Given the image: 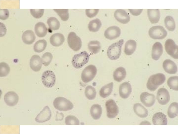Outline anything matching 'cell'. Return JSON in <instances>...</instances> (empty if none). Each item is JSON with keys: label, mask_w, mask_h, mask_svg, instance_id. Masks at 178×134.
Instances as JSON below:
<instances>
[{"label": "cell", "mask_w": 178, "mask_h": 134, "mask_svg": "<svg viewBox=\"0 0 178 134\" xmlns=\"http://www.w3.org/2000/svg\"><path fill=\"white\" fill-rule=\"evenodd\" d=\"M165 80V76L163 74L158 73L152 75L148 80L147 88L151 91H154L159 86L163 83Z\"/></svg>", "instance_id": "obj_1"}, {"label": "cell", "mask_w": 178, "mask_h": 134, "mask_svg": "<svg viewBox=\"0 0 178 134\" xmlns=\"http://www.w3.org/2000/svg\"><path fill=\"white\" fill-rule=\"evenodd\" d=\"M123 39L120 40L118 42L114 43L109 46L107 50V55L111 60L118 59L121 53V48L124 42Z\"/></svg>", "instance_id": "obj_2"}, {"label": "cell", "mask_w": 178, "mask_h": 134, "mask_svg": "<svg viewBox=\"0 0 178 134\" xmlns=\"http://www.w3.org/2000/svg\"><path fill=\"white\" fill-rule=\"evenodd\" d=\"M89 57L86 51H83L74 55L72 60V64L75 68H81L88 62Z\"/></svg>", "instance_id": "obj_3"}, {"label": "cell", "mask_w": 178, "mask_h": 134, "mask_svg": "<svg viewBox=\"0 0 178 134\" xmlns=\"http://www.w3.org/2000/svg\"><path fill=\"white\" fill-rule=\"evenodd\" d=\"M54 107L61 111H67L72 109L73 107L72 103L66 99L62 97L56 98L53 102Z\"/></svg>", "instance_id": "obj_4"}, {"label": "cell", "mask_w": 178, "mask_h": 134, "mask_svg": "<svg viewBox=\"0 0 178 134\" xmlns=\"http://www.w3.org/2000/svg\"><path fill=\"white\" fill-rule=\"evenodd\" d=\"M97 71L96 67L92 65L86 67L82 71L81 78L84 82L87 83L91 81L94 77Z\"/></svg>", "instance_id": "obj_5"}, {"label": "cell", "mask_w": 178, "mask_h": 134, "mask_svg": "<svg viewBox=\"0 0 178 134\" xmlns=\"http://www.w3.org/2000/svg\"><path fill=\"white\" fill-rule=\"evenodd\" d=\"M149 34L150 36L154 39H162L167 35V32L161 26H157L151 27L149 30Z\"/></svg>", "instance_id": "obj_6"}, {"label": "cell", "mask_w": 178, "mask_h": 134, "mask_svg": "<svg viewBox=\"0 0 178 134\" xmlns=\"http://www.w3.org/2000/svg\"><path fill=\"white\" fill-rule=\"evenodd\" d=\"M67 42L69 47L74 51L79 50L82 46L80 38L74 32H71L68 34Z\"/></svg>", "instance_id": "obj_7"}, {"label": "cell", "mask_w": 178, "mask_h": 134, "mask_svg": "<svg viewBox=\"0 0 178 134\" xmlns=\"http://www.w3.org/2000/svg\"><path fill=\"white\" fill-rule=\"evenodd\" d=\"M42 79L44 85L47 88H51L55 84L56 81L54 73L50 70H47L43 73Z\"/></svg>", "instance_id": "obj_8"}, {"label": "cell", "mask_w": 178, "mask_h": 134, "mask_svg": "<svg viewBox=\"0 0 178 134\" xmlns=\"http://www.w3.org/2000/svg\"><path fill=\"white\" fill-rule=\"evenodd\" d=\"M107 116L110 118H115L118 114L119 109L117 104L114 100L110 99L105 103Z\"/></svg>", "instance_id": "obj_9"}, {"label": "cell", "mask_w": 178, "mask_h": 134, "mask_svg": "<svg viewBox=\"0 0 178 134\" xmlns=\"http://www.w3.org/2000/svg\"><path fill=\"white\" fill-rule=\"evenodd\" d=\"M165 50L167 53L172 57L178 59V46L172 39H167L165 41Z\"/></svg>", "instance_id": "obj_10"}, {"label": "cell", "mask_w": 178, "mask_h": 134, "mask_svg": "<svg viewBox=\"0 0 178 134\" xmlns=\"http://www.w3.org/2000/svg\"><path fill=\"white\" fill-rule=\"evenodd\" d=\"M51 117V113L49 107L45 106L36 116L35 120L39 123H42L49 120Z\"/></svg>", "instance_id": "obj_11"}, {"label": "cell", "mask_w": 178, "mask_h": 134, "mask_svg": "<svg viewBox=\"0 0 178 134\" xmlns=\"http://www.w3.org/2000/svg\"><path fill=\"white\" fill-rule=\"evenodd\" d=\"M156 98L159 104L161 105L166 104L170 100L169 93L165 88H160L157 92Z\"/></svg>", "instance_id": "obj_12"}, {"label": "cell", "mask_w": 178, "mask_h": 134, "mask_svg": "<svg viewBox=\"0 0 178 134\" xmlns=\"http://www.w3.org/2000/svg\"><path fill=\"white\" fill-rule=\"evenodd\" d=\"M140 99L143 104L148 107L153 105L155 101V96L146 92H143L141 94Z\"/></svg>", "instance_id": "obj_13"}, {"label": "cell", "mask_w": 178, "mask_h": 134, "mask_svg": "<svg viewBox=\"0 0 178 134\" xmlns=\"http://www.w3.org/2000/svg\"><path fill=\"white\" fill-rule=\"evenodd\" d=\"M121 33V30L119 27L113 26L107 28L105 32L104 35L106 38L112 40L119 37Z\"/></svg>", "instance_id": "obj_14"}, {"label": "cell", "mask_w": 178, "mask_h": 134, "mask_svg": "<svg viewBox=\"0 0 178 134\" xmlns=\"http://www.w3.org/2000/svg\"><path fill=\"white\" fill-rule=\"evenodd\" d=\"M114 17L119 22L123 24H126L130 20L129 14L125 10L121 9L116 10L114 13Z\"/></svg>", "instance_id": "obj_15"}, {"label": "cell", "mask_w": 178, "mask_h": 134, "mask_svg": "<svg viewBox=\"0 0 178 134\" xmlns=\"http://www.w3.org/2000/svg\"><path fill=\"white\" fill-rule=\"evenodd\" d=\"M4 100L8 105L13 106L16 105L18 103L19 100V97L15 92L9 91L5 94Z\"/></svg>", "instance_id": "obj_16"}, {"label": "cell", "mask_w": 178, "mask_h": 134, "mask_svg": "<svg viewBox=\"0 0 178 134\" xmlns=\"http://www.w3.org/2000/svg\"><path fill=\"white\" fill-rule=\"evenodd\" d=\"M132 92L131 86L129 82H126L120 85L119 89V93L120 96L122 98H127Z\"/></svg>", "instance_id": "obj_17"}, {"label": "cell", "mask_w": 178, "mask_h": 134, "mask_svg": "<svg viewBox=\"0 0 178 134\" xmlns=\"http://www.w3.org/2000/svg\"><path fill=\"white\" fill-rule=\"evenodd\" d=\"M153 123L155 125H166L167 120L166 116L160 112L155 113L152 118Z\"/></svg>", "instance_id": "obj_18"}, {"label": "cell", "mask_w": 178, "mask_h": 134, "mask_svg": "<svg viewBox=\"0 0 178 134\" xmlns=\"http://www.w3.org/2000/svg\"><path fill=\"white\" fill-rule=\"evenodd\" d=\"M163 67L165 71L169 74H175L177 71V67L176 64L170 59H166L164 61Z\"/></svg>", "instance_id": "obj_19"}, {"label": "cell", "mask_w": 178, "mask_h": 134, "mask_svg": "<svg viewBox=\"0 0 178 134\" xmlns=\"http://www.w3.org/2000/svg\"><path fill=\"white\" fill-rule=\"evenodd\" d=\"M30 68L33 71L35 72L39 71L42 66V60L40 56L37 55H33L30 59Z\"/></svg>", "instance_id": "obj_20"}, {"label": "cell", "mask_w": 178, "mask_h": 134, "mask_svg": "<svg viewBox=\"0 0 178 134\" xmlns=\"http://www.w3.org/2000/svg\"><path fill=\"white\" fill-rule=\"evenodd\" d=\"M163 46L160 42H156L153 45L152 48V57L155 60H158L162 54Z\"/></svg>", "instance_id": "obj_21"}, {"label": "cell", "mask_w": 178, "mask_h": 134, "mask_svg": "<svg viewBox=\"0 0 178 134\" xmlns=\"http://www.w3.org/2000/svg\"><path fill=\"white\" fill-rule=\"evenodd\" d=\"M50 42L54 46H59L63 43L65 41L63 35L60 33H56L52 35L50 38Z\"/></svg>", "instance_id": "obj_22"}, {"label": "cell", "mask_w": 178, "mask_h": 134, "mask_svg": "<svg viewBox=\"0 0 178 134\" xmlns=\"http://www.w3.org/2000/svg\"><path fill=\"white\" fill-rule=\"evenodd\" d=\"M22 38L23 42L25 44L29 45L33 43L36 39L35 34L31 30H27L22 34Z\"/></svg>", "instance_id": "obj_23"}, {"label": "cell", "mask_w": 178, "mask_h": 134, "mask_svg": "<svg viewBox=\"0 0 178 134\" xmlns=\"http://www.w3.org/2000/svg\"><path fill=\"white\" fill-rule=\"evenodd\" d=\"M148 16L151 22L155 24L158 22L160 17V13L158 9H147Z\"/></svg>", "instance_id": "obj_24"}, {"label": "cell", "mask_w": 178, "mask_h": 134, "mask_svg": "<svg viewBox=\"0 0 178 134\" xmlns=\"http://www.w3.org/2000/svg\"><path fill=\"white\" fill-rule=\"evenodd\" d=\"M133 109L135 113L141 118L146 117L148 115L147 110L141 103H137L134 104Z\"/></svg>", "instance_id": "obj_25"}, {"label": "cell", "mask_w": 178, "mask_h": 134, "mask_svg": "<svg viewBox=\"0 0 178 134\" xmlns=\"http://www.w3.org/2000/svg\"><path fill=\"white\" fill-rule=\"evenodd\" d=\"M34 30L37 35L40 37H44L47 32V29L45 25L42 22H38L35 25Z\"/></svg>", "instance_id": "obj_26"}, {"label": "cell", "mask_w": 178, "mask_h": 134, "mask_svg": "<svg viewBox=\"0 0 178 134\" xmlns=\"http://www.w3.org/2000/svg\"><path fill=\"white\" fill-rule=\"evenodd\" d=\"M126 76V71L125 68L122 67L117 68L113 73L114 80L120 82L123 80Z\"/></svg>", "instance_id": "obj_27"}, {"label": "cell", "mask_w": 178, "mask_h": 134, "mask_svg": "<svg viewBox=\"0 0 178 134\" xmlns=\"http://www.w3.org/2000/svg\"><path fill=\"white\" fill-rule=\"evenodd\" d=\"M136 43L134 40H130L125 44L124 52L126 54L130 55L132 54L136 50Z\"/></svg>", "instance_id": "obj_28"}, {"label": "cell", "mask_w": 178, "mask_h": 134, "mask_svg": "<svg viewBox=\"0 0 178 134\" xmlns=\"http://www.w3.org/2000/svg\"><path fill=\"white\" fill-rule=\"evenodd\" d=\"M102 112L101 106L98 104H94L91 107L90 113L92 117L95 120H97L101 117Z\"/></svg>", "instance_id": "obj_29"}, {"label": "cell", "mask_w": 178, "mask_h": 134, "mask_svg": "<svg viewBox=\"0 0 178 134\" xmlns=\"http://www.w3.org/2000/svg\"><path fill=\"white\" fill-rule=\"evenodd\" d=\"M113 86V83L111 82L102 87L99 92L100 96L105 98L109 96L112 91Z\"/></svg>", "instance_id": "obj_30"}, {"label": "cell", "mask_w": 178, "mask_h": 134, "mask_svg": "<svg viewBox=\"0 0 178 134\" xmlns=\"http://www.w3.org/2000/svg\"><path fill=\"white\" fill-rule=\"evenodd\" d=\"M88 49L92 54H96L99 52L101 48L100 42L97 40L90 41L88 45Z\"/></svg>", "instance_id": "obj_31"}, {"label": "cell", "mask_w": 178, "mask_h": 134, "mask_svg": "<svg viewBox=\"0 0 178 134\" xmlns=\"http://www.w3.org/2000/svg\"><path fill=\"white\" fill-rule=\"evenodd\" d=\"M101 25V21L98 19L96 18L89 22L88 25V28L90 31L96 32L99 30Z\"/></svg>", "instance_id": "obj_32"}, {"label": "cell", "mask_w": 178, "mask_h": 134, "mask_svg": "<svg viewBox=\"0 0 178 134\" xmlns=\"http://www.w3.org/2000/svg\"><path fill=\"white\" fill-rule=\"evenodd\" d=\"M178 103L177 102L171 103L169 106L167 114L169 118H173L177 116L178 113Z\"/></svg>", "instance_id": "obj_33"}, {"label": "cell", "mask_w": 178, "mask_h": 134, "mask_svg": "<svg viewBox=\"0 0 178 134\" xmlns=\"http://www.w3.org/2000/svg\"><path fill=\"white\" fill-rule=\"evenodd\" d=\"M47 45V42L45 40H39L35 44L33 47L34 50L37 53L42 52L45 49Z\"/></svg>", "instance_id": "obj_34"}, {"label": "cell", "mask_w": 178, "mask_h": 134, "mask_svg": "<svg viewBox=\"0 0 178 134\" xmlns=\"http://www.w3.org/2000/svg\"><path fill=\"white\" fill-rule=\"evenodd\" d=\"M47 23L50 29L53 30H58L60 28V24L59 22L56 18L51 17L49 18Z\"/></svg>", "instance_id": "obj_35"}, {"label": "cell", "mask_w": 178, "mask_h": 134, "mask_svg": "<svg viewBox=\"0 0 178 134\" xmlns=\"http://www.w3.org/2000/svg\"><path fill=\"white\" fill-rule=\"evenodd\" d=\"M164 23L166 27L169 31H173L175 30L176 25L172 17L170 16H166L165 19Z\"/></svg>", "instance_id": "obj_36"}, {"label": "cell", "mask_w": 178, "mask_h": 134, "mask_svg": "<svg viewBox=\"0 0 178 134\" xmlns=\"http://www.w3.org/2000/svg\"><path fill=\"white\" fill-rule=\"evenodd\" d=\"M167 84L171 89L178 91V76H171L169 77L167 80Z\"/></svg>", "instance_id": "obj_37"}, {"label": "cell", "mask_w": 178, "mask_h": 134, "mask_svg": "<svg viewBox=\"0 0 178 134\" xmlns=\"http://www.w3.org/2000/svg\"><path fill=\"white\" fill-rule=\"evenodd\" d=\"M96 93L95 88L92 86H88L86 88L85 94L86 96L88 99H94L96 97Z\"/></svg>", "instance_id": "obj_38"}, {"label": "cell", "mask_w": 178, "mask_h": 134, "mask_svg": "<svg viewBox=\"0 0 178 134\" xmlns=\"http://www.w3.org/2000/svg\"><path fill=\"white\" fill-rule=\"evenodd\" d=\"M53 9L63 21H67L68 19L69 18L68 9Z\"/></svg>", "instance_id": "obj_39"}, {"label": "cell", "mask_w": 178, "mask_h": 134, "mask_svg": "<svg viewBox=\"0 0 178 134\" xmlns=\"http://www.w3.org/2000/svg\"><path fill=\"white\" fill-rule=\"evenodd\" d=\"M0 77L6 76L9 73L10 68L8 65L5 62H1L0 64Z\"/></svg>", "instance_id": "obj_40"}, {"label": "cell", "mask_w": 178, "mask_h": 134, "mask_svg": "<svg viewBox=\"0 0 178 134\" xmlns=\"http://www.w3.org/2000/svg\"><path fill=\"white\" fill-rule=\"evenodd\" d=\"M52 54L49 52H46L44 54L42 57V62L45 66H47L50 64L53 58Z\"/></svg>", "instance_id": "obj_41"}, {"label": "cell", "mask_w": 178, "mask_h": 134, "mask_svg": "<svg viewBox=\"0 0 178 134\" xmlns=\"http://www.w3.org/2000/svg\"><path fill=\"white\" fill-rule=\"evenodd\" d=\"M65 123L68 125H79V120L75 117L73 116H67L65 119Z\"/></svg>", "instance_id": "obj_42"}, {"label": "cell", "mask_w": 178, "mask_h": 134, "mask_svg": "<svg viewBox=\"0 0 178 134\" xmlns=\"http://www.w3.org/2000/svg\"><path fill=\"white\" fill-rule=\"evenodd\" d=\"M44 9H31L30 12L32 15L36 18H39L43 16Z\"/></svg>", "instance_id": "obj_43"}, {"label": "cell", "mask_w": 178, "mask_h": 134, "mask_svg": "<svg viewBox=\"0 0 178 134\" xmlns=\"http://www.w3.org/2000/svg\"><path fill=\"white\" fill-rule=\"evenodd\" d=\"M99 11L98 9H87L86 10V13L87 16L89 18H92L95 16Z\"/></svg>", "instance_id": "obj_44"}, {"label": "cell", "mask_w": 178, "mask_h": 134, "mask_svg": "<svg viewBox=\"0 0 178 134\" xmlns=\"http://www.w3.org/2000/svg\"><path fill=\"white\" fill-rule=\"evenodd\" d=\"M9 16V12L7 9H0V19L4 20L7 19Z\"/></svg>", "instance_id": "obj_45"}, {"label": "cell", "mask_w": 178, "mask_h": 134, "mask_svg": "<svg viewBox=\"0 0 178 134\" xmlns=\"http://www.w3.org/2000/svg\"><path fill=\"white\" fill-rule=\"evenodd\" d=\"M143 9H129L130 12L133 15L137 16L142 12Z\"/></svg>", "instance_id": "obj_46"}, {"label": "cell", "mask_w": 178, "mask_h": 134, "mask_svg": "<svg viewBox=\"0 0 178 134\" xmlns=\"http://www.w3.org/2000/svg\"><path fill=\"white\" fill-rule=\"evenodd\" d=\"M57 113L59 115H58V114H57V115H57L59 116H64L63 114L62 115V113H61L60 114V113ZM59 117H57V118H56V119H57L56 120H58V119L59 118ZM59 119H61V120H62V119H63V118H61V117H60Z\"/></svg>", "instance_id": "obj_47"}]
</instances>
